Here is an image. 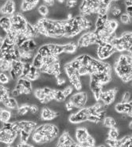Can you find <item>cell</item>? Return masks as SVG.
Segmentation results:
<instances>
[{"mask_svg":"<svg viewBox=\"0 0 132 147\" xmlns=\"http://www.w3.org/2000/svg\"><path fill=\"white\" fill-rule=\"evenodd\" d=\"M33 132L37 133L44 137L45 144H49L52 142L59 136L60 130L59 128L55 125L52 123H46L42 125H37V128L34 129Z\"/></svg>","mask_w":132,"mask_h":147,"instance_id":"1","label":"cell"},{"mask_svg":"<svg viewBox=\"0 0 132 147\" xmlns=\"http://www.w3.org/2000/svg\"><path fill=\"white\" fill-rule=\"evenodd\" d=\"M11 23H12V28L11 30H15L18 34L24 33L26 31V26L28 22L26 21V18L22 13L16 12L15 15L11 17Z\"/></svg>","mask_w":132,"mask_h":147,"instance_id":"2","label":"cell"},{"mask_svg":"<svg viewBox=\"0 0 132 147\" xmlns=\"http://www.w3.org/2000/svg\"><path fill=\"white\" fill-rule=\"evenodd\" d=\"M89 112H88V107H84L81 110H79L76 113H72L69 114L68 121L71 124L77 125V124H81L83 122L88 121V116H89Z\"/></svg>","mask_w":132,"mask_h":147,"instance_id":"3","label":"cell"},{"mask_svg":"<svg viewBox=\"0 0 132 147\" xmlns=\"http://www.w3.org/2000/svg\"><path fill=\"white\" fill-rule=\"evenodd\" d=\"M88 99L87 93L84 91H78L71 96L69 101L73 103L74 108L77 110H79L85 107Z\"/></svg>","mask_w":132,"mask_h":147,"instance_id":"4","label":"cell"},{"mask_svg":"<svg viewBox=\"0 0 132 147\" xmlns=\"http://www.w3.org/2000/svg\"><path fill=\"white\" fill-rule=\"evenodd\" d=\"M15 129L18 131V133L20 130H25L26 132L32 134V133L34 131V129L37 128V122L33 121H29V120H21V121H14Z\"/></svg>","mask_w":132,"mask_h":147,"instance_id":"5","label":"cell"},{"mask_svg":"<svg viewBox=\"0 0 132 147\" xmlns=\"http://www.w3.org/2000/svg\"><path fill=\"white\" fill-rule=\"evenodd\" d=\"M16 13V4L15 1L8 0L0 7V15L2 16L11 17Z\"/></svg>","mask_w":132,"mask_h":147,"instance_id":"6","label":"cell"},{"mask_svg":"<svg viewBox=\"0 0 132 147\" xmlns=\"http://www.w3.org/2000/svg\"><path fill=\"white\" fill-rule=\"evenodd\" d=\"M60 116V113L52 110L49 107H45L41 108L40 112V118L41 121H53Z\"/></svg>","mask_w":132,"mask_h":147,"instance_id":"7","label":"cell"},{"mask_svg":"<svg viewBox=\"0 0 132 147\" xmlns=\"http://www.w3.org/2000/svg\"><path fill=\"white\" fill-rule=\"evenodd\" d=\"M90 136L88 130L85 127L82 126H78L76 128V132H75V141L77 142L79 145L84 144L85 142H87L88 137Z\"/></svg>","mask_w":132,"mask_h":147,"instance_id":"8","label":"cell"},{"mask_svg":"<svg viewBox=\"0 0 132 147\" xmlns=\"http://www.w3.org/2000/svg\"><path fill=\"white\" fill-rule=\"evenodd\" d=\"M19 137V134L17 133H8L5 131L3 129H0V142L5 145H11L13 144Z\"/></svg>","mask_w":132,"mask_h":147,"instance_id":"9","label":"cell"},{"mask_svg":"<svg viewBox=\"0 0 132 147\" xmlns=\"http://www.w3.org/2000/svg\"><path fill=\"white\" fill-rule=\"evenodd\" d=\"M40 3L39 1H22V3L20 6V12L27 13L33 11L38 4Z\"/></svg>","mask_w":132,"mask_h":147,"instance_id":"10","label":"cell"},{"mask_svg":"<svg viewBox=\"0 0 132 147\" xmlns=\"http://www.w3.org/2000/svg\"><path fill=\"white\" fill-rule=\"evenodd\" d=\"M3 105L4 108L10 110H18V108L19 107V103L17 102L16 98L11 97V96L8 97L7 98L4 100L3 102Z\"/></svg>","mask_w":132,"mask_h":147,"instance_id":"11","label":"cell"},{"mask_svg":"<svg viewBox=\"0 0 132 147\" xmlns=\"http://www.w3.org/2000/svg\"><path fill=\"white\" fill-rule=\"evenodd\" d=\"M0 27L7 34H8L11 30L12 23L11 18L9 16H1L0 17Z\"/></svg>","mask_w":132,"mask_h":147,"instance_id":"12","label":"cell"},{"mask_svg":"<svg viewBox=\"0 0 132 147\" xmlns=\"http://www.w3.org/2000/svg\"><path fill=\"white\" fill-rule=\"evenodd\" d=\"M12 118V113L11 110L6 109V108H0V121L3 123H6L11 121Z\"/></svg>","mask_w":132,"mask_h":147,"instance_id":"13","label":"cell"},{"mask_svg":"<svg viewBox=\"0 0 132 147\" xmlns=\"http://www.w3.org/2000/svg\"><path fill=\"white\" fill-rule=\"evenodd\" d=\"M64 47V53L65 54H69V55H74L76 54V52L78 50V47H77V43L74 42H69L65 45H63Z\"/></svg>","mask_w":132,"mask_h":147,"instance_id":"14","label":"cell"},{"mask_svg":"<svg viewBox=\"0 0 132 147\" xmlns=\"http://www.w3.org/2000/svg\"><path fill=\"white\" fill-rule=\"evenodd\" d=\"M32 65H33L36 69L38 70H40L41 69V67L44 65V62H43V57L40 55L39 54L36 53V55L34 56V58L33 59L32 62Z\"/></svg>","mask_w":132,"mask_h":147,"instance_id":"15","label":"cell"},{"mask_svg":"<svg viewBox=\"0 0 132 147\" xmlns=\"http://www.w3.org/2000/svg\"><path fill=\"white\" fill-rule=\"evenodd\" d=\"M103 126H105L107 129L113 128V127L117 128L118 127L117 121L115 118H111V117H107V116L104 118V120H103Z\"/></svg>","mask_w":132,"mask_h":147,"instance_id":"16","label":"cell"},{"mask_svg":"<svg viewBox=\"0 0 132 147\" xmlns=\"http://www.w3.org/2000/svg\"><path fill=\"white\" fill-rule=\"evenodd\" d=\"M10 96H11V90H9L3 85H0V103H3L4 100Z\"/></svg>","mask_w":132,"mask_h":147,"instance_id":"17","label":"cell"},{"mask_svg":"<svg viewBox=\"0 0 132 147\" xmlns=\"http://www.w3.org/2000/svg\"><path fill=\"white\" fill-rule=\"evenodd\" d=\"M18 114L20 117V120L22 117H24L29 113V104H23L22 106H19L18 108Z\"/></svg>","mask_w":132,"mask_h":147,"instance_id":"18","label":"cell"},{"mask_svg":"<svg viewBox=\"0 0 132 147\" xmlns=\"http://www.w3.org/2000/svg\"><path fill=\"white\" fill-rule=\"evenodd\" d=\"M17 84L22 85V86H24L25 88H26L29 90L33 91V87H32V82H30L26 78H20L17 80Z\"/></svg>","mask_w":132,"mask_h":147,"instance_id":"19","label":"cell"},{"mask_svg":"<svg viewBox=\"0 0 132 147\" xmlns=\"http://www.w3.org/2000/svg\"><path fill=\"white\" fill-rule=\"evenodd\" d=\"M11 66H12V63L3 59V61L0 62V72L9 73L11 69Z\"/></svg>","mask_w":132,"mask_h":147,"instance_id":"20","label":"cell"},{"mask_svg":"<svg viewBox=\"0 0 132 147\" xmlns=\"http://www.w3.org/2000/svg\"><path fill=\"white\" fill-rule=\"evenodd\" d=\"M66 100V98L63 94L62 90L54 89V101L57 102H64Z\"/></svg>","mask_w":132,"mask_h":147,"instance_id":"21","label":"cell"},{"mask_svg":"<svg viewBox=\"0 0 132 147\" xmlns=\"http://www.w3.org/2000/svg\"><path fill=\"white\" fill-rule=\"evenodd\" d=\"M119 133L118 128L113 127V128L109 129L108 133H107V138L112 140H117L119 139Z\"/></svg>","mask_w":132,"mask_h":147,"instance_id":"22","label":"cell"},{"mask_svg":"<svg viewBox=\"0 0 132 147\" xmlns=\"http://www.w3.org/2000/svg\"><path fill=\"white\" fill-rule=\"evenodd\" d=\"M37 11L41 16H42L43 18H45V17H48V15L49 14V8L47 7L45 5L42 3L38 6Z\"/></svg>","mask_w":132,"mask_h":147,"instance_id":"23","label":"cell"},{"mask_svg":"<svg viewBox=\"0 0 132 147\" xmlns=\"http://www.w3.org/2000/svg\"><path fill=\"white\" fill-rule=\"evenodd\" d=\"M33 94L39 102H41L42 100H44L45 98L46 97L42 88H38L36 89V90H33Z\"/></svg>","mask_w":132,"mask_h":147,"instance_id":"24","label":"cell"},{"mask_svg":"<svg viewBox=\"0 0 132 147\" xmlns=\"http://www.w3.org/2000/svg\"><path fill=\"white\" fill-rule=\"evenodd\" d=\"M30 135L31 134L29 133L26 132L25 130H20L19 132V138L20 139V142H22V143L28 142Z\"/></svg>","mask_w":132,"mask_h":147,"instance_id":"25","label":"cell"},{"mask_svg":"<svg viewBox=\"0 0 132 147\" xmlns=\"http://www.w3.org/2000/svg\"><path fill=\"white\" fill-rule=\"evenodd\" d=\"M11 80V77H10V75L7 73L0 72V85L6 86V85L10 82Z\"/></svg>","mask_w":132,"mask_h":147,"instance_id":"26","label":"cell"},{"mask_svg":"<svg viewBox=\"0 0 132 147\" xmlns=\"http://www.w3.org/2000/svg\"><path fill=\"white\" fill-rule=\"evenodd\" d=\"M75 90V89L73 88V86H71V85H69V86H66L65 88L63 89L62 91L63 94H64V95L66 98V99L71 96L73 94V91Z\"/></svg>","mask_w":132,"mask_h":147,"instance_id":"27","label":"cell"},{"mask_svg":"<svg viewBox=\"0 0 132 147\" xmlns=\"http://www.w3.org/2000/svg\"><path fill=\"white\" fill-rule=\"evenodd\" d=\"M119 19H120L122 24H123V25H127V24H130V22H131V18L127 13H123L120 15Z\"/></svg>","mask_w":132,"mask_h":147,"instance_id":"28","label":"cell"},{"mask_svg":"<svg viewBox=\"0 0 132 147\" xmlns=\"http://www.w3.org/2000/svg\"><path fill=\"white\" fill-rule=\"evenodd\" d=\"M79 4V3L77 1H73V0H71V1H68L66 2V8L69 9V11L73 10L75 7H78L77 5Z\"/></svg>","mask_w":132,"mask_h":147,"instance_id":"29","label":"cell"},{"mask_svg":"<svg viewBox=\"0 0 132 147\" xmlns=\"http://www.w3.org/2000/svg\"><path fill=\"white\" fill-rule=\"evenodd\" d=\"M38 111H39V107L37 105H36V104L29 105V113L30 114L35 115V114H37Z\"/></svg>","mask_w":132,"mask_h":147,"instance_id":"30","label":"cell"},{"mask_svg":"<svg viewBox=\"0 0 132 147\" xmlns=\"http://www.w3.org/2000/svg\"><path fill=\"white\" fill-rule=\"evenodd\" d=\"M131 101V93L128 91H125L122 97L121 102H129Z\"/></svg>","mask_w":132,"mask_h":147,"instance_id":"31","label":"cell"},{"mask_svg":"<svg viewBox=\"0 0 132 147\" xmlns=\"http://www.w3.org/2000/svg\"><path fill=\"white\" fill-rule=\"evenodd\" d=\"M69 64L71 65V66H73V68H74L76 70H79L81 66V63H80L78 60H77L76 59H74L73 61H71V62L69 63Z\"/></svg>","mask_w":132,"mask_h":147,"instance_id":"32","label":"cell"},{"mask_svg":"<svg viewBox=\"0 0 132 147\" xmlns=\"http://www.w3.org/2000/svg\"><path fill=\"white\" fill-rule=\"evenodd\" d=\"M17 147H35L33 144L26 142V143H22V142H19L17 144Z\"/></svg>","mask_w":132,"mask_h":147,"instance_id":"33","label":"cell"},{"mask_svg":"<svg viewBox=\"0 0 132 147\" xmlns=\"http://www.w3.org/2000/svg\"><path fill=\"white\" fill-rule=\"evenodd\" d=\"M43 4L45 5L47 7L53 8V6H54V4H55V2H54V1H44V2H43Z\"/></svg>","mask_w":132,"mask_h":147,"instance_id":"34","label":"cell"},{"mask_svg":"<svg viewBox=\"0 0 132 147\" xmlns=\"http://www.w3.org/2000/svg\"><path fill=\"white\" fill-rule=\"evenodd\" d=\"M125 6H126V7H131L132 6V1H126L124 2Z\"/></svg>","mask_w":132,"mask_h":147,"instance_id":"35","label":"cell"},{"mask_svg":"<svg viewBox=\"0 0 132 147\" xmlns=\"http://www.w3.org/2000/svg\"><path fill=\"white\" fill-rule=\"evenodd\" d=\"M128 128H129V129H131V131H132V120L131 121H130V123H129Z\"/></svg>","mask_w":132,"mask_h":147,"instance_id":"36","label":"cell"},{"mask_svg":"<svg viewBox=\"0 0 132 147\" xmlns=\"http://www.w3.org/2000/svg\"><path fill=\"white\" fill-rule=\"evenodd\" d=\"M3 41H4V38H3V37L0 36V47H1V45L3 44Z\"/></svg>","mask_w":132,"mask_h":147,"instance_id":"37","label":"cell"},{"mask_svg":"<svg viewBox=\"0 0 132 147\" xmlns=\"http://www.w3.org/2000/svg\"><path fill=\"white\" fill-rule=\"evenodd\" d=\"M5 147H15V146H13V144H11V145H6Z\"/></svg>","mask_w":132,"mask_h":147,"instance_id":"38","label":"cell"},{"mask_svg":"<svg viewBox=\"0 0 132 147\" xmlns=\"http://www.w3.org/2000/svg\"><path fill=\"white\" fill-rule=\"evenodd\" d=\"M131 85H132V83H131Z\"/></svg>","mask_w":132,"mask_h":147,"instance_id":"39","label":"cell"}]
</instances>
